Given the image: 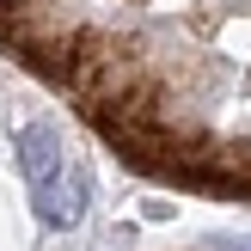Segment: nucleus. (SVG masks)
<instances>
[{
    "instance_id": "f257e3e1",
    "label": "nucleus",
    "mask_w": 251,
    "mask_h": 251,
    "mask_svg": "<svg viewBox=\"0 0 251 251\" xmlns=\"http://www.w3.org/2000/svg\"><path fill=\"white\" fill-rule=\"evenodd\" d=\"M0 49L135 172L251 202V0H0Z\"/></svg>"
},
{
    "instance_id": "f03ea898",
    "label": "nucleus",
    "mask_w": 251,
    "mask_h": 251,
    "mask_svg": "<svg viewBox=\"0 0 251 251\" xmlns=\"http://www.w3.org/2000/svg\"><path fill=\"white\" fill-rule=\"evenodd\" d=\"M31 202H37V221H43V227H74L80 208H86V172L61 166V178L43 184V190H31Z\"/></svg>"
},
{
    "instance_id": "7ed1b4c3",
    "label": "nucleus",
    "mask_w": 251,
    "mask_h": 251,
    "mask_svg": "<svg viewBox=\"0 0 251 251\" xmlns=\"http://www.w3.org/2000/svg\"><path fill=\"white\" fill-rule=\"evenodd\" d=\"M19 166H25V184L31 190H43V184L61 178V141L49 123H25L19 129Z\"/></svg>"
}]
</instances>
